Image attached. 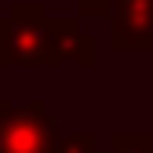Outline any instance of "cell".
Returning <instances> with one entry per match:
<instances>
[{"label": "cell", "mask_w": 153, "mask_h": 153, "mask_svg": "<svg viewBox=\"0 0 153 153\" xmlns=\"http://www.w3.org/2000/svg\"><path fill=\"white\" fill-rule=\"evenodd\" d=\"M51 22L44 0H15L0 15V69H40Z\"/></svg>", "instance_id": "6da1fadb"}, {"label": "cell", "mask_w": 153, "mask_h": 153, "mask_svg": "<svg viewBox=\"0 0 153 153\" xmlns=\"http://www.w3.org/2000/svg\"><path fill=\"white\" fill-rule=\"evenodd\" d=\"M55 139H59L55 113L40 99H0V153H51Z\"/></svg>", "instance_id": "7a4b0ae2"}, {"label": "cell", "mask_w": 153, "mask_h": 153, "mask_svg": "<svg viewBox=\"0 0 153 153\" xmlns=\"http://www.w3.org/2000/svg\"><path fill=\"white\" fill-rule=\"evenodd\" d=\"M91 69L95 66V36L76 26V18L55 15L48 44L40 55V69Z\"/></svg>", "instance_id": "3957f363"}, {"label": "cell", "mask_w": 153, "mask_h": 153, "mask_svg": "<svg viewBox=\"0 0 153 153\" xmlns=\"http://www.w3.org/2000/svg\"><path fill=\"white\" fill-rule=\"evenodd\" d=\"M106 18L113 51H153V0H113Z\"/></svg>", "instance_id": "277c9868"}, {"label": "cell", "mask_w": 153, "mask_h": 153, "mask_svg": "<svg viewBox=\"0 0 153 153\" xmlns=\"http://www.w3.org/2000/svg\"><path fill=\"white\" fill-rule=\"evenodd\" d=\"M106 153H153V131H146V135L117 131V135H109Z\"/></svg>", "instance_id": "5b68a950"}, {"label": "cell", "mask_w": 153, "mask_h": 153, "mask_svg": "<svg viewBox=\"0 0 153 153\" xmlns=\"http://www.w3.org/2000/svg\"><path fill=\"white\" fill-rule=\"evenodd\" d=\"M66 4H73V7L80 11L84 18H106L113 0H66Z\"/></svg>", "instance_id": "8992f818"}, {"label": "cell", "mask_w": 153, "mask_h": 153, "mask_svg": "<svg viewBox=\"0 0 153 153\" xmlns=\"http://www.w3.org/2000/svg\"><path fill=\"white\" fill-rule=\"evenodd\" d=\"M99 153H106V149H99Z\"/></svg>", "instance_id": "52a82bcc"}]
</instances>
